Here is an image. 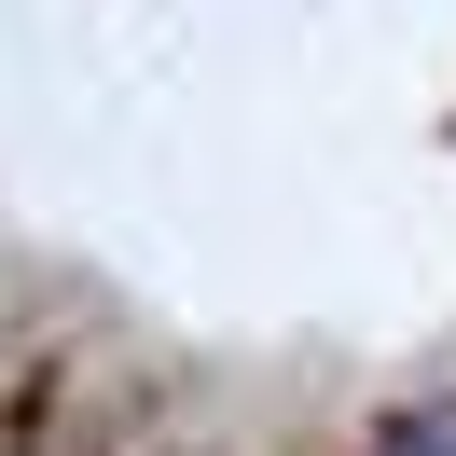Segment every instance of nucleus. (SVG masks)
Returning a JSON list of instances; mask_svg holds the SVG:
<instances>
[{
    "instance_id": "obj_1",
    "label": "nucleus",
    "mask_w": 456,
    "mask_h": 456,
    "mask_svg": "<svg viewBox=\"0 0 456 456\" xmlns=\"http://www.w3.org/2000/svg\"><path fill=\"white\" fill-rule=\"evenodd\" d=\"M373 456H456V415H415V428H387Z\"/></svg>"
}]
</instances>
